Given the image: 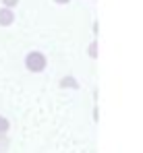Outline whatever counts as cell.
<instances>
[{
    "mask_svg": "<svg viewBox=\"0 0 143 153\" xmlns=\"http://www.w3.org/2000/svg\"><path fill=\"white\" fill-rule=\"evenodd\" d=\"M54 2H56V4H69L71 0H54Z\"/></svg>",
    "mask_w": 143,
    "mask_h": 153,
    "instance_id": "obj_8",
    "label": "cell"
},
{
    "mask_svg": "<svg viewBox=\"0 0 143 153\" xmlns=\"http://www.w3.org/2000/svg\"><path fill=\"white\" fill-rule=\"evenodd\" d=\"M8 128H10V122H8V118L0 114V134H6V132H8Z\"/></svg>",
    "mask_w": 143,
    "mask_h": 153,
    "instance_id": "obj_4",
    "label": "cell"
},
{
    "mask_svg": "<svg viewBox=\"0 0 143 153\" xmlns=\"http://www.w3.org/2000/svg\"><path fill=\"white\" fill-rule=\"evenodd\" d=\"M15 23V13L10 8H0V27H10Z\"/></svg>",
    "mask_w": 143,
    "mask_h": 153,
    "instance_id": "obj_2",
    "label": "cell"
},
{
    "mask_svg": "<svg viewBox=\"0 0 143 153\" xmlns=\"http://www.w3.org/2000/svg\"><path fill=\"white\" fill-rule=\"evenodd\" d=\"M60 87L62 89H79V81L75 76H62L60 79Z\"/></svg>",
    "mask_w": 143,
    "mask_h": 153,
    "instance_id": "obj_3",
    "label": "cell"
},
{
    "mask_svg": "<svg viewBox=\"0 0 143 153\" xmlns=\"http://www.w3.org/2000/svg\"><path fill=\"white\" fill-rule=\"evenodd\" d=\"M25 68L29 71V73H35V75H40V73H44L48 66V58L44 52L40 50H33V52H27V56H25L23 60Z\"/></svg>",
    "mask_w": 143,
    "mask_h": 153,
    "instance_id": "obj_1",
    "label": "cell"
},
{
    "mask_svg": "<svg viewBox=\"0 0 143 153\" xmlns=\"http://www.w3.org/2000/svg\"><path fill=\"white\" fill-rule=\"evenodd\" d=\"M87 54H89V58H97V42H91V44H89Z\"/></svg>",
    "mask_w": 143,
    "mask_h": 153,
    "instance_id": "obj_6",
    "label": "cell"
},
{
    "mask_svg": "<svg viewBox=\"0 0 143 153\" xmlns=\"http://www.w3.org/2000/svg\"><path fill=\"white\" fill-rule=\"evenodd\" d=\"M8 145H10L8 137H6V134H0V153L6 151V149H8Z\"/></svg>",
    "mask_w": 143,
    "mask_h": 153,
    "instance_id": "obj_5",
    "label": "cell"
},
{
    "mask_svg": "<svg viewBox=\"0 0 143 153\" xmlns=\"http://www.w3.org/2000/svg\"><path fill=\"white\" fill-rule=\"evenodd\" d=\"M17 4H19V0H2V6H4V8H10V10H13Z\"/></svg>",
    "mask_w": 143,
    "mask_h": 153,
    "instance_id": "obj_7",
    "label": "cell"
}]
</instances>
